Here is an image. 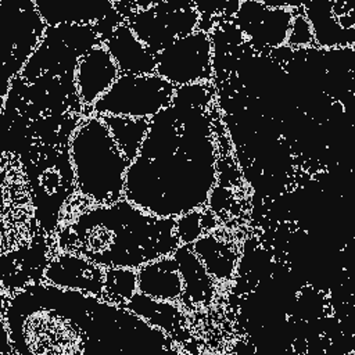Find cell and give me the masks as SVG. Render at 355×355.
Returning a JSON list of instances; mask_svg holds the SVG:
<instances>
[{"label": "cell", "mask_w": 355, "mask_h": 355, "mask_svg": "<svg viewBox=\"0 0 355 355\" xmlns=\"http://www.w3.org/2000/svg\"><path fill=\"white\" fill-rule=\"evenodd\" d=\"M302 8L316 44L344 47L355 43V0H306Z\"/></svg>", "instance_id": "30bf717a"}, {"label": "cell", "mask_w": 355, "mask_h": 355, "mask_svg": "<svg viewBox=\"0 0 355 355\" xmlns=\"http://www.w3.org/2000/svg\"><path fill=\"white\" fill-rule=\"evenodd\" d=\"M202 226V215L200 211L193 209L176 218V234L180 244H190L200 239Z\"/></svg>", "instance_id": "7402d4cb"}, {"label": "cell", "mask_w": 355, "mask_h": 355, "mask_svg": "<svg viewBox=\"0 0 355 355\" xmlns=\"http://www.w3.org/2000/svg\"><path fill=\"white\" fill-rule=\"evenodd\" d=\"M173 257L179 263V270L183 277V294H186L193 302L208 300L212 293L211 275L194 250H190L189 244H179Z\"/></svg>", "instance_id": "e0dca14e"}, {"label": "cell", "mask_w": 355, "mask_h": 355, "mask_svg": "<svg viewBox=\"0 0 355 355\" xmlns=\"http://www.w3.org/2000/svg\"><path fill=\"white\" fill-rule=\"evenodd\" d=\"M313 42V33L309 21L304 14H295L293 19V25L290 29L287 46L302 47L308 46Z\"/></svg>", "instance_id": "603a6c76"}, {"label": "cell", "mask_w": 355, "mask_h": 355, "mask_svg": "<svg viewBox=\"0 0 355 355\" xmlns=\"http://www.w3.org/2000/svg\"><path fill=\"white\" fill-rule=\"evenodd\" d=\"M0 33L3 57V101L11 82L21 75L25 64L44 37L47 24L33 0H0Z\"/></svg>", "instance_id": "5b68a950"}, {"label": "cell", "mask_w": 355, "mask_h": 355, "mask_svg": "<svg viewBox=\"0 0 355 355\" xmlns=\"http://www.w3.org/2000/svg\"><path fill=\"white\" fill-rule=\"evenodd\" d=\"M121 71L104 43L86 51L76 67L75 85L78 98L83 105H92L112 86Z\"/></svg>", "instance_id": "7c38bea8"}, {"label": "cell", "mask_w": 355, "mask_h": 355, "mask_svg": "<svg viewBox=\"0 0 355 355\" xmlns=\"http://www.w3.org/2000/svg\"><path fill=\"white\" fill-rule=\"evenodd\" d=\"M193 250L205 265L209 275L216 279H226L232 275L234 255L227 245L211 236H205L194 241Z\"/></svg>", "instance_id": "d6986e66"}, {"label": "cell", "mask_w": 355, "mask_h": 355, "mask_svg": "<svg viewBox=\"0 0 355 355\" xmlns=\"http://www.w3.org/2000/svg\"><path fill=\"white\" fill-rule=\"evenodd\" d=\"M125 306L169 336L182 330V315L172 301L157 300L137 291Z\"/></svg>", "instance_id": "2e32d148"}, {"label": "cell", "mask_w": 355, "mask_h": 355, "mask_svg": "<svg viewBox=\"0 0 355 355\" xmlns=\"http://www.w3.org/2000/svg\"><path fill=\"white\" fill-rule=\"evenodd\" d=\"M19 355L151 354L172 351L171 336L126 306L54 284L25 286L6 311Z\"/></svg>", "instance_id": "6da1fadb"}, {"label": "cell", "mask_w": 355, "mask_h": 355, "mask_svg": "<svg viewBox=\"0 0 355 355\" xmlns=\"http://www.w3.org/2000/svg\"><path fill=\"white\" fill-rule=\"evenodd\" d=\"M139 291L157 300L176 301L182 298L184 283L179 263L172 255L150 261L137 269Z\"/></svg>", "instance_id": "9a60e30c"}, {"label": "cell", "mask_w": 355, "mask_h": 355, "mask_svg": "<svg viewBox=\"0 0 355 355\" xmlns=\"http://www.w3.org/2000/svg\"><path fill=\"white\" fill-rule=\"evenodd\" d=\"M212 40L204 29L179 37L155 54V73L175 86L207 82L212 72Z\"/></svg>", "instance_id": "ba28073f"}, {"label": "cell", "mask_w": 355, "mask_h": 355, "mask_svg": "<svg viewBox=\"0 0 355 355\" xmlns=\"http://www.w3.org/2000/svg\"><path fill=\"white\" fill-rule=\"evenodd\" d=\"M139 291L137 270L133 268H105L104 298L125 306Z\"/></svg>", "instance_id": "ffe728a7"}, {"label": "cell", "mask_w": 355, "mask_h": 355, "mask_svg": "<svg viewBox=\"0 0 355 355\" xmlns=\"http://www.w3.org/2000/svg\"><path fill=\"white\" fill-rule=\"evenodd\" d=\"M176 86L158 73L119 75L92 105L93 114L151 118L172 103Z\"/></svg>", "instance_id": "8992f818"}, {"label": "cell", "mask_w": 355, "mask_h": 355, "mask_svg": "<svg viewBox=\"0 0 355 355\" xmlns=\"http://www.w3.org/2000/svg\"><path fill=\"white\" fill-rule=\"evenodd\" d=\"M183 1L162 0L129 18V26L153 54L197 31L201 15L194 4Z\"/></svg>", "instance_id": "52a82bcc"}, {"label": "cell", "mask_w": 355, "mask_h": 355, "mask_svg": "<svg viewBox=\"0 0 355 355\" xmlns=\"http://www.w3.org/2000/svg\"><path fill=\"white\" fill-rule=\"evenodd\" d=\"M68 151L75 183L82 196L97 205L125 198V179L130 161L97 114L78 123Z\"/></svg>", "instance_id": "277c9868"}, {"label": "cell", "mask_w": 355, "mask_h": 355, "mask_svg": "<svg viewBox=\"0 0 355 355\" xmlns=\"http://www.w3.org/2000/svg\"><path fill=\"white\" fill-rule=\"evenodd\" d=\"M107 125L111 136L132 162L140 153L141 144L150 128V118H135L126 115L97 114Z\"/></svg>", "instance_id": "ac0fdd59"}, {"label": "cell", "mask_w": 355, "mask_h": 355, "mask_svg": "<svg viewBox=\"0 0 355 355\" xmlns=\"http://www.w3.org/2000/svg\"><path fill=\"white\" fill-rule=\"evenodd\" d=\"M58 241L62 251L104 268L133 269L172 255L180 244L176 218L157 216L126 198L82 212L61 230Z\"/></svg>", "instance_id": "3957f363"}, {"label": "cell", "mask_w": 355, "mask_h": 355, "mask_svg": "<svg viewBox=\"0 0 355 355\" xmlns=\"http://www.w3.org/2000/svg\"><path fill=\"white\" fill-rule=\"evenodd\" d=\"M47 26L92 24L118 15L111 0H33Z\"/></svg>", "instance_id": "5bb4252c"}, {"label": "cell", "mask_w": 355, "mask_h": 355, "mask_svg": "<svg viewBox=\"0 0 355 355\" xmlns=\"http://www.w3.org/2000/svg\"><path fill=\"white\" fill-rule=\"evenodd\" d=\"M234 25L258 49L287 44L294 8L269 7L259 0H240L234 8Z\"/></svg>", "instance_id": "9c48e42d"}, {"label": "cell", "mask_w": 355, "mask_h": 355, "mask_svg": "<svg viewBox=\"0 0 355 355\" xmlns=\"http://www.w3.org/2000/svg\"><path fill=\"white\" fill-rule=\"evenodd\" d=\"M229 0H193L194 7L200 12V15H212L214 12L222 10Z\"/></svg>", "instance_id": "cb8c5ba5"}, {"label": "cell", "mask_w": 355, "mask_h": 355, "mask_svg": "<svg viewBox=\"0 0 355 355\" xmlns=\"http://www.w3.org/2000/svg\"><path fill=\"white\" fill-rule=\"evenodd\" d=\"M204 107L175 110L180 122L176 151L144 158L137 155L125 179V198L162 218H178L202 205L215 182L214 146Z\"/></svg>", "instance_id": "7a4b0ae2"}, {"label": "cell", "mask_w": 355, "mask_h": 355, "mask_svg": "<svg viewBox=\"0 0 355 355\" xmlns=\"http://www.w3.org/2000/svg\"><path fill=\"white\" fill-rule=\"evenodd\" d=\"M105 268L85 255L62 251L47 263L43 279L61 288L78 290L93 295H104Z\"/></svg>", "instance_id": "8fae6325"}, {"label": "cell", "mask_w": 355, "mask_h": 355, "mask_svg": "<svg viewBox=\"0 0 355 355\" xmlns=\"http://www.w3.org/2000/svg\"><path fill=\"white\" fill-rule=\"evenodd\" d=\"M209 90L205 82H196L176 86L172 104L186 107H204L209 100Z\"/></svg>", "instance_id": "44dd1931"}, {"label": "cell", "mask_w": 355, "mask_h": 355, "mask_svg": "<svg viewBox=\"0 0 355 355\" xmlns=\"http://www.w3.org/2000/svg\"><path fill=\"white\" fill-rule=\"evenodd\" d=\"M122 75L155 73L157 61L148 47L136 36L129 24H118L104 39Z\"/></svg>", "instance_id": "4fadbf2b"}]
</instances>
